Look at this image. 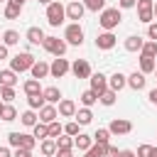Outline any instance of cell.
Instances as JSON below:
<instances>
[{"mask_svg": "<svg viewBox=\"0 0 157 157\" xmlns=\"http://www.w3.org/2000/svg\"><path fill=\"white\" fill-rule=\"evenodd\" d=\"M115 98H118V93H115V91H110V88H108L105 93H101V96H98V101H101L103 105H113V103H115Z\"/></svg>", "mask_w": 157, "mask_h": 157, "instance_id": "d590c367", "label": "cell"}, {"mask_svg": "<svg viewBox=\"0 0 157 157\" xmlns=\"http://www.w3.org/2000/svg\"><path fill=\"white\" fill-rule=\"evenodd\" d=\"M155 69H157V61H155V56L140 54V71H142V74H155Z\"/></svg>", "mask_w": 157, "mask_h": 157, "instance_id": "d6986e66", "label": "cell"}, {"mask_svg": "<svg viewBox=\"0 0 157 157\" xmlns=\"http://www.w3.org/2000/svg\"><path fill=\"white\" fill-rule=\"evenodd\" d=\"M145 83H147V78H145V74H142V71H135V74H130V76H128V86H130L132 91L145 88Z\"/></svg>", "mask_w": 157, "mask_h": 157, "instance_id": "e0dca14e", "label": "cell"}, {"mask_svg": "<svg viewBox=\"0 0 157 157\" xmlns=\"http://www.w3.org/2000/svg\"><path fill=\"white\" fill-rule=\"evenodd\" d=\"M137 17H140V22L152 25L155 22V2L152 0H137Z\"/></svg>", "mask_w": 157, "mask_h": 157, "instance_id": "5b68a950", "label": "cell"}, {"mask_svg": "<svg viewBox=\"0 0 157 157\" xmlns=\"http://www.w3.org/2000/svg\"><path fill=\"white\" fill-rule=\"evenodd\" d=\"M88 81H91V91H96L98 96L108 91V78H105L101 71H98V74H91V78H88Z\"/></svg>", "mask_w": 157, "mask_h": 157, "instance_id": "7c38bea8", "label": "cell"}, {"mask_svg": "<svg viewBox=\"0 0 157 157\" xmlns=\"http://www.w3.org/2000/svg\"><path fill=\"white\" fill-rule=\"evenodd\" d=\"M7 54H10V52H7V47H5V44H0V61H2V59H7Z\"/></svg>", "mask_w": 157, "mask_h": 157, "instance_id": "f5cc1de1", "label": "cell"}, {"mask_svg": "<svg viewBox=\"0 0 157 157\" xmlns=\"http://www.w3.org/2000/svg\"><path fill=\"white\" fill-rule=\"evenodd\" d=\"M20 7H15V5H5V20H17L20 17Z\"/></svg>", "mask_w": 157, "mask_h": 157, "instance_id": "60d3db41", "label": "cell"}, {"mask_svg": "<svg viewBox=\"0 0 157 157\" xmlns=\"http://www.w3.org/2000/svg\"><path fill=\"white\" fill-rule=\"evenodd\" d=\"M152 150H155L152 145H140L135 155H137V157H152Z\"/></svg>", "mask_w": 157, "mask_h": 157, "instance_id": "f6af8a7d", "label": "cell"}, {"mask_svg": "<svg viewBox=\"0 0 157 157\" xmlns=\"http://www.w3.org/2000/svg\"><path fill=\"white\" fill-rule=\"evenodd\" d=\"M42 47H44L49 54H54V56H64L69 44H66V39H59V37H47Z\"/></svg>", "mask_w": 157, "mask_h": 157, "instance_id": "8992f818", "label": "cell"}, {"mask_svg": "<svg viewBox=\"0 0 157 157\" xmlns=\"http://www.w3.org/2000/svg\"><path fill=\"white\" fill-rule=\"evenodd\" d=\"M140 54H147V56H157V42H145V47H142V52Z\"/></svg>", "mask_w": 157, "mask_h": 157, "instance_id": "7bdbcfd3", "label": "cell"}, {"mask_svg": "<svg viewBox=\"0 0 157 157\" xmlns=\"http://www.w3.org/2000/svg\"><path fill=\"white\" fill-rule=\"evenodd\" d=\"M44 39H47V34H44L39 27H29V29H27V42H29V44H44Z\"/></svg>", "mask_w": 157, "mask_h": 157, "instance_id": "ffe728a7", "label": "cell"}, {"mask_svg": "<svg viewBox=\"0 0 157 157\" xmlns=\"http://www.w3.org/2000/svg\"><path fill=\"white\" fill-rule=\"evenodd\" d=\"M0 98L2 101H15V88H10V86H0Z\"/></svg>", "mask_w": 157, "mask_h": 157, "instance_id": "b9f144b4", "label": "cell"}, {"mask_svg": "<svg viewBox=\"0 0 157 157\" xmlns=\"http://www.w3.org/2000/svg\"><path fill=\"white\" fill-rule=\"evenodd\" d=\"M39 150H42L44 157H54V155H56V140H52V137L42 140V142H39Z\"/></svg>", "mask_w": 157, "mask_h": 157, "instance_id": "603a6c76", "label": "cell"}, {"mask_svg": "<svg viewBox=\"0 0 157 157\" xmlns=\"http://www.w3.org/2000/svg\"><path fill=\"white\" fill-rule=\"evenodd\" d=\"M64 17H66V7H64L59 0H54L52 5H47V22H49L52 27H59V25L64 22Z\"/></svg>", "mask_w": 157, "mask_h": 157, "instance_id": "3957f363", "label": "cell"}, {"mask_svg": "<svg viewBox=\"0 0 157 157\" xmlns=\"http://www.w3.org/2000/svg\"><path fill=\"white\" fill-rule=\"evenodd\" d=\"M61 132H64V125H61L59 120H54V123L49 125V137H52V140H56V137H59Z\"/></svg>", "mask_w": 157, "mask_h": 157, "instance_id": "f35d334b", "label": "cell"}, {"mask_svg": "<svg viewBox=\"0 0 157 157\" xmlns=\"http://www.w3.org/2000/svg\"><path fill=\"white\" fill-rule=\"evenodd\" d=\"M115 42H118V37H115L113 32H101V34L96 37V47H98V49H103V52L113 49V47H115Z\"/></svg>", "mask_w": 157, "mask_h": 157, "instance_id": "8fae6325", "label": "cell"}, {"mask_svg": "<svg viewBox=\"0 0 157 157\" xmlns=\"http://www.w3.org/2000/svg\"><path fill=\"white\" fill-rule=\"evenodd\" d=\"M56 118H59V110H56L54 105H49V103L39 110V123H44V125H52Z\"/></svg>", "mask_w": 157, "mask_h": 157, "instance_id": "9a60e30c", "label": "cell"}, {"mask_svg": "<svg viewBox=\"0 0 157 157\" xmlns=\"http://www.w3.org/2000/svg\"><path fill=\"white\" fill-rule=\"evenodd\" d=\"M32 135L37 137V142L47 140V137H49V125H44V123H37V125H34V132H32Z\"/></svg>", "mask_w": 157, "mask_h": 157, "instance_id": "1f68e13d", "label": "cell"}, {"mask_svg": "<svg viewBox=\"0 0 157 157\" xmlns=\"http://www.w3.org/2000/svg\"><path fill=\"white\" fill-rule=\"evenodd\" d=\"M12 157H32V152H29V150H25V147H15Z\"/></svg>", "mask_w": 157, "mask_h": 157, "instance_id": "c3c4849f", "label": "cell"}, {"mask_svg": "<svg viewBox=\"0 0 157 157\" xmlns=\"http://www.w3.org/2000/svg\"><path fill=\"white\" fill-rule=\"evenodd\" d=\"M74 118H76V123H78V125H88V123L93 120V113H91V108H78Z\"/></svg>", "mask_w": 157, "mask_h": 157, "instance_id": "484cf974", "label": "cell"}, {"mask_svg": "<svg viewBox=\"0 0 157 157\" xmlns=\"http://www.w3.org/2000/svg\"><path fill=\"white\" fill-rule=\"evenodd\" d=\"M66 71H71V64H69L64 56H56V59L52 61V66H49V74H52L54 78H61Z\"/></svg>", "mask_w": 157, "mask_h": 157, "instance_id": "52a82bcc", "label": "cell"}, {"mask_svg": "<svg viewBox=\"0 0 157 157\" xmlns=\"http://www.w3.org/2000/svg\"><path fill=\"white\" fill-rule=\"evenodd\" d=\"M155 76H157V69H155Z\"/></svg>", "mask_w": 157, "mask_h": 157, "instance_id": "be15d7a7", "label": "cell"}, {"mask_svg": "<svg viewBox=\"0 0 157 157\" xmlns=\"http://www.w3.org/2000/svg\"><path fill=\"white\" fill-rule=\"evenodd\" d=\"M27 105H29V110H42V108L47 105V101H44L42 93H39V96H27Z\"/></svg>", "mask_w": 157, "mask_h": 157, "instance_id": "83f0119b", "label": "cell"}, {"mask_svg": "<svg viewBox=\"0 0 157 157\" xmlns=\"http://www.w3.org/2000/svg\"><path fill=\"white\" fill-rule=\"evenodd\" d=\"M7 142H10L12 147H20V145H22V132H10V135H7Z\"/></svg>", "mask_w": 157, "mask_h": 157, "instance_id": "ee69618b", "label": "cell"}, {"mask_svg": "<svg viewBox=\"0 0 157 157\" xmlns=\"http://www.w3.org/2000/svg\"><path fill=\"white\" fill-rule=\"evenodd\" d=\"M103 157H120V150H118V147H113V145H108Z\"/></svg>", "mask_w": 157, "mask_h": 157, "instance_id": "7dc6e473", "label": "cell"}, {"mask_svg": "<svg viewBox=\"0 0 157 157\" xmlns=\"http://www.w3.org/2000/svg\"><path fill=\"white\" fill-rule=\"evenodd\" d=\"M105 147H108V145H96V142H93V147H91L88 152H83V157H103V155H105Z\"/></svg>", "mask_w": 157, "mask_h": 157, "instance_id": "8d00e7d4", "label": "cell"}, {"mask_svg": "<svg viewBox=\"0 0 157 157\" xmlns=\"http://www.w3.org/2000/svg\"><path fill=\"white\" fill-rule=\"evenodd\" d=\"M120 157H137L132 150H120Z\"/></svg>", "mask_w": 157, "mask_h": 157, "instance_id": "db71d44e", "label": "cell"}, {"mask_svg": "<svg viewBox=\"0 0 157 157\" xmlns=\"http://www.w3.org/2000/svg\"><path fill=\"white\" fill-rule=\"evenodd\" d=\"M39 2H42V5H52L54 0H39Z\"/></svg>", "mask_w": 157, "mask_h": 157, "instance_id": "6f0895ef", "label": "cell"}, {"mask_svg": "<svg viewBox=\"0 0 157 157\" xmlns=\"http://www.w3.org/2000/svg\"><path fill=\"white\" fill-rule=\"evenodd\" d=\"M25 2H27V0H7V5H15V7H20V10L25 7Z\"/></svg>", "mask_w": 157, "mask_h": 157, "instance_id": "816d5d0a", "label": "cell"}, {"mask_svg": "<svg viewBox=\"0 0 157 157\" xmlns=\"http://www.w3.org/2000/svg\"><path fill=\"white\" fill-rule=\"evenodd\" d=\"M74 147H76V150H81V152H88V150L93 147V135L78 132V135L74 137Z\"/></svg>", "mask_w": 157, "mask_h": 157, "instance_id": "2e32d148", "label": "cell"}, {"mask_svg": "<svg viewBox=\"0 0 157 157\" xmlns=\"http://www.w3.org/2000/svg\"><path fill=\"white\" fill-rule=\"evenodd\" d=\"M152 157H157V147H155V150H152Z\"/></svg>", "mask_w": 157, "mask_h": 157, "instance_id": "680465c9", "label": "cell"}, {"mask_svg": "<svg viewBox=\"0 0 157 157\" xmlns=\"http://www.w3.org/2000/svg\"><path fill=\"white\" fill-rule=\"evenodd\" d=\"M64 39H66V44H71V47H81V44H83V29H81V25H78V22H71V25L64 29Z\"/></svg>", "mask_w": 157, "mask_h": 157, "instance_id": "277c9868", "label": "cell"}, {"mask_svg": "<svg viewBox=\"0 0 157 157\" xmlns=\"http://www.w3.org/2000/svg\"><path fill=\"white\" fill-rule=\"evenodd\" d=\"M147 37H150L152 42H157V22H152V25H147Z\"/></svg>", "mask_w": 157, "mask_h": 157, "instance_id": "bcb514c9", "label": "cell"}, {"mask_svg": "<svg viewBox=\"0 0 157 157\" xmlns=\"http://www.w3.org/2000/svg\"><path fill=\"white\" fill-rule=\"evenodd\" d=\"M56 110H59V115H61V118H74V115H76V103H74L71 98H61Z\"/></svg>", "mask_w": 157, "mask_h": 157, "instance_id": "5bb4252c", "label": "cell"}, {"mask_svg": "<svg viewBox=\"0 0 157 157\" xmlns=\"http://www.w3.org/2000/svg\"><path fill=\"white\" fill-rule=\"evenodd\" d=\"M34 145H37V137H34V135H25V132H22V145H20V147H25V150H29V152H32V150H34Z\"/></svg>", "mask_w": 157, "mask_h": 157, "instance_id": "ab89813d", "label": "cell"}, {"mask_svg": "<svg viewBox=\"0 0 157 157\" xmlns=\"http://www.w3.org/2000/svg\"><path fill=\"white\" fill-rule=\"evenodd\" d=\"M78 128H81V125H78L76 120H71V123H66V125H64V135H71V137H76V135L81 132Z\"/></svg>", "mask_w": 157, "mask_h": 157, "instance_id": "74e56055", "label": "cell"}, {"mask_svg": "<svg viewBox=\"0 0 157 157\" xmlns=\"http://www.w3.org/2000/svg\"><path fill=\"white\" fill-rule=\"evenodd\" d=\"M0 113H2V103H0Z\"/></svg>", "mask_w": 157, "mask_h": 157, "instance_id": "94428289", "label": "cell"}, {"mask_svg": "<svg viewBox=\"0 0 157 157\" xmlns=\"http://www.w3.org/2000/svg\"><path fill=\"white\" fill-rule=\"evenodd\" d=\"M125 86H128V76H125V74H120V71H115V74L108 78V88H110V91H115V93H118V91H123Z\"/></svg>", "mask_w": 157, "mask_h": 157, "instance_id": "4fadbf2b", "label": "cell"}, {"mask_svg": "<svg viewBox=\"0 0 157 157\" xmlns=\"http://www.w3.org/2000/svg\"><path fill=\"white\" fill-rule=\"evenodd\" d=\"M118 5H120L123 10H128V7H135V5H137V0H118Z\"/></svg>", "mask_w": 157, "mask_h": 157, "instance_id": "681fc988", "label": "cell"}, {"mask_svg": "<svg viewBox=\"0 0 157 157\" xmlns=\"http://www.w3.org/2000/svg\"><path fill=\"white\" fill-rule=\"evenodd\" d=\"M155 20H157V2H155Z\"/></svg>", "mask_w": 157, "mask_h": 157, "instance_id": "91938a15", "label": "cell"}, {"mask_svg": "<svg viewBox=\"0 0 157 157\" xmlns=\"http://www.w3.org/2000/svg\"><path fill=\"white\" fill-rule=\"evenodd\" d=\"M54 157H74V152H71V150H56Z\"/></svg>", "mask_w": 157, "mask_h": 157, "instance_id": "f907efd6", "label": "cell"}, {"mask_svg": "<svg viewBox=\"0 0 157 157\" xmlns=\"http://www.w3.org/2000/svg\"><path fill=\"white\" fill-rule=\"evenodd\" d=\"M71 74H74L76 78H91V64H88L86 59H76V61L71 64Z\"/></svg>", "mask_w": 157, "mask_h": 157, "instance_id": "9c48e42d", "label": "cell"}, {"mask_svg": "<svg viewBox=\"0 0 157 157\" xmlns=\"http://www.w3.org/2000/svg\"><path fill=\"white\" fill-rule=\"evenodd\" d=\"M0 157H12V152L7 147H0Z\"/></svg>", "mask_w": 157, "mask_h": 157, "instance_id": "9f6ffc18", "label": "cell"}, {"mask_svg": "<svg viewBox=\"0 0 157 157\" xmlns=\"http://www.w3.org/2000/svg\"><path fill=\"white\" fill-rule=\"evenodd\" d=\"M34 56L29 54V52H20V54H15L12 59H10V69L15 71V74H22V71H29L32 66H34Z\"/></svg>", "mask_w": 157, "mask_h": 157, "instance_id": "7a4b0ae2", "label": "cell"}, {"mask_svg": "<svg viewBox=\"0 0 157 157\" xmlns=\"http://www.w3.org/2000/svg\"><path fill=\"white\" fill-rule=\"evenodd\" d=\"M17 83V74L12 71V69H5V71H0V86H15Z\"/></svg>", "mask_w": 157, "mask_h": 157, "instance_id": "d4e9b609", "label": "cell"}, {"mask_svg": "<svg viewBox=\"0 0 157 157\" xmlns=\"http://www.w3.org/2000/svg\"><path fill=\"white\" fill-rule=\"evenodd\" d=\"M78 98H81V105H83V108H91V105H93V103L98 101V93L88 88V91H83V93H81Z\"/></svg>", "mask_w": 157, "mask_h": 157, "instance_id": "4316f807", "label": "cell"}, {"mask_svg": "<svg viewBox=\"0 0 157 157\" xmlns=\"http://www.w3.org/2000/svg\"><path fill=\"white\" fill-rule=\"evenodd\" d=\"M108 130H110V135H128L132 130V123L125 120V118H115V120H110Z\"/></svg>", "mask_w": 157, "mask_h": 157, "instance_id": "ba28073f", "label": "cell"}, {"mask_svg": "<svg viewBox=\"0 0 157 157\" xmlns=\"http://www.w3.org/2000/svg\"><path fill=\"white\" fill-rule=\"evenodd\" d=\"M147 98H150V101H152V103H155V105H157V88H152V91H150V96H147Z\"/></svg>", "mask_w": 157, "mask_h": 157, "instance_id": "11a10c76", "label": "cell"}, {"mask_svg": "<svg viewBox=\"0 0 157 157\" xmlns=\"http://www.w3.org/2000/svg\"><path fill=\"white\" fill-rule=\"evenodd\" d=\"M0 120H5V123H12V120H17V110H15V105H2Z\"/></svg>", "mask_w": 157, "mask_h": 157, "instance_id": "4dcf8cb0", "label": "cell"}, {"mask_svg": "<svg viewBox=\"0 0 157 157\" xmlns=\"http://www.w3.org/2000/svg\"><path fill=\"white\" fill-rule=\"evenodd\" d=\"M20 120H22V125L34 128V125H37V113H34V110H25V113L20 115Z\"/></svg>", "mask_w": 157, "mask_h": 157, "instance_id": "836d02e7", "label": "cell"}, {"mask_svg": "<svg viewBox=\"0 0 157 157\" xmlns=\"http://www.w3.org/2000/svg\"><path fill=\"white\" fill-rule=\"evenodd\" d=\"M20 42V32H15V29H7L5 34H2V44L5 47H15Z\"/></svg>", "mask_w": 157, "mask_h": 157, "instance_id": "f546056e", "label": "cell"}, {"mask_svg": "<svg viewBox=\"0 0 157 157\" xmlns=\"http://www.w3.org/2000/svg\"><path fill=\"white\" fill-rule=\"evenodd\" d=\"M83 7L91 12H103L105 10V0H83Z\"/></svg>", "mask_w": 157, "mask_h": 157, "instance_id": "d6a6232c", "label": "cell"}, {"mask_svg": "<svg viewBox=\"0 0 157 157\" xmlns=\"http://www.w3.org/2000/svg\"><path fill=\"white\" fill-rule=\"evenodd\" d=\"M142 47H145V39H142L140 34H130V37L125 39V49H128V52H142Z\"/></svg>", "mask_w": 157, "mask_h": 157, "instance_id": "ac0fdd59", "label": "cell"}, {"mask_svg": "<svg viewBox=\"0 0 157 157\" xmlns=\"http://www.w3.org/2000/svg\"><path fill=\"white\" fill-rule=\"evenodd\" d=\"M83 12H86V7H83L81 0H71V2L66 5V17L74 20V22H78V20L83 17Z\"/></svg>", "mask_w": 157, "mask_h": 157, "instance_id": "30bf717a", "label": "cell"}, {"mask_svg": "<svg viewBox=\"0 0 157 157\" xmlns=\"http://www.w3.org/2000/svg\"><path fill=\"white\" fill-rule=\"evenodd\" d=\"M120 20H123V15H120L118 7H105V10L101 12V17H98V22H101V27H103L105 32H113V29L120 25Z\"/></svg>", "mask_w": 157, "mask_h": 157, "instance_id": "6da1fadb", "label": "cell"}, {"mask_svg": "<svg viewBox=\"0 0 157 157\" xmlns=\"http://www.w3.org/2000/svg\"><path fill=\"white\" fill-rule=\"evenodd\" d=\"M42 96H44V101H47L49 105H54V103H59V101H61V91H59L56 86L44 88V91H42Z\"/></svg>", "mask_w": 157, "mask_h": 157, "instance_id": "44dd1931", "label": "cell"}, {"mask_svg": "<svg viewBox=\"0 0 157 157\" xmlns=\"http://www.w3.org/2000/svg\"><path fill=\"white\" fill-rule=\"evenodd\" d=\"M108 140H110V130L108 128H98L93 132V142L96 145H108Z\"/></svg>", "mask_w": 157, "mask_h": 157, "instance_id": "f1b7e54d", "label": "cell"}, {"mask_svg": "<svg viewBox=\"0 0 157 157\" xmlns=\"http://www.w3.org/2000/svg\"><path fill=\"white\" fill-rule=\"evenodd\" d=\"M74 147V137L71 135H59L56 137V150H71Z\"/></svg>", "mask_w": 157, "mask_h": 157, "instance_id": "e575fe53", "label": "cell"}, {"mask_svg": "<svg viewBox=\"0 0 157 157\" xmlns=\"http://www.w3.org/2000/svg\"><path fill=\"white\" fill-rule=\"evenodd\" d=\"M22 88H25V93H27V96H39V93L44 91V88L39 86V81H37V78H27Z\"/></svg>", "mask_w": 157, "mask_h": 157, "instance_id": "cb8c5ba5", "label": "cell"}, {"mask_svg": "<svg viewBox=\"0 0 157 157\" xmlns=\"http://www.w3.org/2000/svg\"><path fill=\"white\" fill-rule=\"evenodd\" d=\"M32 71V78H37V81H42L47 74H49V64H44V61H34V66L29 69Z\"/></svg>", "mask_w": 157, "mask_h": 157, "instance_id": "7402d4cb", "label": "cell"}, {"mask_svg": "<svg viewBox=\"0 0 157 157\" xmlns=\"http://www.w3.org/2000/svg\"><path fill=\"white\" fill-rule=\"evenodd\" d=\"M0 2H7V0H0Z\"/></svg>", "mask_w": 157, "mask_h": 157, "instance_id": "6125c7cd", "label": "cell"}]
</instances>
